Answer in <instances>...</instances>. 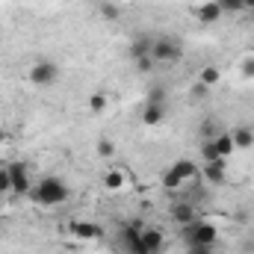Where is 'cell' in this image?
I'll list each match as a JSON object with an SVG mask.
<instances>
[{
    "instance_id": "4dcf8cb0",
    "label": "cell",
    "mask_w": 254,
    "mask_h": 254,
    "mask_svg": "<svg viewBox=\"0 0 254 254\" xmlns=\"http://www.w3.org/2000/svg\"><path fill=\"white\" fill-rule=\"evenodd\" d=\"M3 198H6V195H0V210H3Z\"/></svg>"
},
{
    "instance_id": "6da1fadb",
    "label": "cell",
    "mask_w": 254,
    "mask_h": 254,
    "mask_svg": "<svg viewBox=\"0 0 254 254\" xmlns=\"http://www.w3.org/2000/svg\"><path fill=\"white\" fill-rule=\"evenodd\" d=\"M27 198L33 204H39V207H57V204H65L71 198V190H68V184L60 175H45L39 184H33Z\"/></svg>"
},
{
    "instance_id": "ffe728a7",
    "label": "cell",
    "mask_w": 254,
    "mask_h": 254,
    "mask_svg": "<svg viewBox=\"0 0 254 254\" xmlns=\"http://www.w3.org/2000/svg\"><path fill=\"white\" fill-rule=\"evenodd\" d=\"M145 104H166V86H163V83H151Z\"/></svg>"
},
{
    "instance_id": "f1b7e54d",
    "label": "cell",
    "mask_w": 254,
    "mask_h": 254,
    "mask_svg": "<svg viewBox=\"0 0 254 254\" xmlns=\"http://www.w3.org/2000/svg\"><path fill=\"white\" fill-rule=\"evenodd\" d=\"M3 142H6V127L0 125V145H3Z\"/></svg>"
},
{
    "instance_id": "9a60e30c",
    "label": "cell",
    "mask_w": 254,
    "mask_h": 254,
    "mask_svg": "<svg viewBox=\"0 0 254 254\" xmlns=\"http://www.w3.org/2000/svg\"><path fill=\"white\" fill-rule=\"evenodd\" d=\"M213 145H216V154L222 157V160H228L237 148H234V136H231V130H219L216 136H213Z\"/></svg>"
},
{
    "instance_id": "5bb4252c",
    "label": "cell",
    "mask_w": 254,
    "mask_h": 254,
    "mask_svg": "<svg viewBox=\"0 0 254 254\" xmlns=\"http://www.w3.org/2000/svg\"><path fill=\"white\" fill-rule=\"evenodd\" d=\"M231 136H234V148L237 151H246V148L254 145V127H249V125H237L231 130Z\"/></svg>"
},
{
    "instance_id": "d4e9b609",
    "label": "cell",
    "mask_w": 254,
    "mask_h": 254,
    "mask_svg": "<svg viewBox=\"0 0 254 254\" xmlns=\"http://www.w3.org/2000/svg\"><path fill=\"white\" fill-rule=\"evenodd\" d=\"M0 195H12V178H9V169L6 166L0 169Z\"/></svg>"
},
{
    "instance_id": "d6986e66",
    "label": "cell",
    "mask_w": 254,
    "mask_h": 254,
    "mask_svg": "<svg viewBox=\"0 0 254 254\" xmlns=\"http://www.w3.org/2000/svg\"><path fill=\"white\" fill-rule=\"evenodd\" d=\"M98 15H101L104 21H119V18H122V9H119L113 0H104V3L98 6Z\"/></svg>"
},
{
    "instance_id": "30bf717a",
    "label": "cell",
    "mask_w": 254,
    "mask_h": 254,
    "mask_svg": "<svg viewBox=\"0 0 254 254\" xmlns=\"http://www.w3.org/2000/svg\"><path fill=\"white\" fill-rule=\"evenodd\" d=\"M201 178L204 181H210V184H225V178H228V160H213V163H204V169H201Z\"/></svg>"
},
{
    "instance_id": "8992f818",
    "label": "cell",
    "mask_w": 254,
    "mask_h": 254,
    "mask_svg": "<svg viewBox=\"0 0 254 254\" xmlns=\"http://www.w3.org/2000/svg\"><path fill=\"white\" fill-rule=\"evenodd\" d=\"M151 48H154V36H151V33H136L133 42L127 45V60L136 63V60H142V57H151Z\"/></svg>"
},
{
    "instance_id": "e0dca14e",
    "label": "cell",
    "mask_w": 254,
    "mask_h": 254,
    "mask_svg": "<svg viewBox=\"0 0 254 254\" xmlns=\"http://www.w3.org/2000/svg\"><path fill=\"white\" fill-rule=\"evenodd\" d=\"M125 184H127V175L122 172V169H110V172H104V190L119 192V190H125Z\"/></svg>"
},
{
    "instance_id": "ba28073f",
    "label": "cell",
    "mask_w": 254,
    "mask_h": 254,
    "mask_svg": "<svg viewBox=\"0 0 254 254\" xmlns=\"http://www.w3.org/2000/svg\"><path fill=\"white\" fill-rule=\"evenodd\" d=\"M142 246L148 249V254H163L166 252V234H163L160 228L145 225V228H142Z\"/></svg>"
},
{
    "instance_id": "277c9868",
    "label": "cell",
    "mask_w": 254,
    "mask_h": 254,
    "mask_svg": "<svg viewBox=\"0 0 254 254\" xmlns=\"http://www.w3.org/2000/svg\"><path fill=\"white\" fill-rule=\"evenodd\" d=\"M60 77H63V71H60V65L54 63V60H36V63L30 65V71H27V80L33 86H39V89L57 86Z\"/></svg>"
},
{
    "instance_id": "603a6c76",
    "label": "cell",
    "mask_w": 254,
    "mask_h": 254,
    "mask_svg": "<svg viewBox=\"0 0 254 254\" xmlns=\"http://www.w3.org/2000/svg\"><path fill=\"white\" fill-rule=\"evenodd\" d=\"M201 157H204V163H213V160H222V157L216 154V145H213V139H204V142H201Z\"/></svg>"
},
{
    "instance_id": "2e32d148",
    "label": "cell",
    "mask_w": 254,
    "mask_h": 254,
    "mask_svg": "<svg viewBox=\"0 0 254 254\" xmlns=\"http://www.w3.org/2000/svg\"><path fill=\"white\" fill-rule=\"evenodd\" d=\"M198 83H201L204 89L219 86V83H222V68H216V65H204V68L198 71Z\"/></svg>"
},
{
    "instance_id": "5b68a950",
    "label": "cell",
    "mask_w": 254,
    "mask_h": 254,
    "mask_svg": "<svg viewBox=\"0 0 254 254\" xmlns=\"http://www.w3.org/2000/svg\"><path fill=\"white\" fill-rule=\"evenodd\" d=\"M6 169H9V178H12V195L27 198L30 190H33V172H30V166L21 163V160H15V163H9Z\"/></svg>"
},
{
    "instance_id": "4316f807",
    "label": "cell",
    "mask_w": 254,
    "mask_h": 254,
    "mask_svg": "<svg viewBox=\"0 0 254 254\" xmlns=\"http://www.w3.org/2000/svg\"><path fill=\"white\" fill-rule=\"evenodd\" d=\"M240 71H243V77H246V80H254V54H252V57H246V60L240 63Z\"/></svg>"
},
{
    "instance_id": "cb8c5ba5",
    "label": "cell",
    "mask_w": 254,
    "mask_h": 254,
    "mask_svg": "<svg viewBox=\"0 0 254 254\" xmlns=\"http://www.w3.org/2000/svg\"><path fill=\"white\" fill-rule=\"evenodd\" d=\"M136 71H139V74H151V71H154V68H157V63H154V57H142V60H136Z\"/></svg>"
},
{
    "instance_id": "8fae6325",
    "label": "cell",
    "mask_w": 254,
    "mask_h": 254,
    "mask_svg": "<svg viewBox=\"0 0 254 254\" xmlns=\"http://www.w3.org/2000/svg\"><path fill=\"white\" fill-rule=\"evenodd\" d=\"M192 12H195V18H198L201 24H216V21H222V9H219L216 0H207V3H201V6H195Z\"/></svg>"
},
{
    "instance_id": "4fadbf2b",
    "label": "cell",
    "mask_w": 254,
    "mask_h": 254,
    "mask_svg": "<svg viewBox=\"0 0 254 254\" xmlns=\"http://www.w3.org/2000/svg\"><path fill=\"white\" fill-rule=\"evenodd\" d=\"M163 119H166V104H145V110H142V125L157 127V125H163Z\"/></svg>"
},
{
    "instance_id": "44dd1931",
    "label": "cell",
    "mask_w": 254,
    "mask_h": 254,
    "mask_svg": "<svg viewBox=\"0 0 254 254\" xmlns=\"http://www.w3.org/2000/svg\"><path fill=\"white\" fill-rule=\"evenodd\" d=\"M216 3H219L222 15H240V12L246 9V3H243V0H216Z\"/></svg>"
},
{
    "instance_id": "ac0fdd59",
    "label": "cell",
    "mask_w": 254,
    "mask_h": 254,
    "mask_svg": "<svg viewBox=\"0 0 254 254\" xmlns=\"http://www.w3.org/2000/svg\"><path fill=\"white\" fill-rule=\"evenodd\" d=\"M89 113L92 116H101V113H107V107H110V98H107V92H95V95H89Z\"/></svg>"
},
{
    "instance_id": "484cf974",
    "label": "cell",
    "mask_w": 254,
    "mask_h": 254,
    "mask_svg": "<svg viewBox=\"0 0 254 254\" xmlns=\"http://www.w3.org/2000/svg\"><path fill=\"white\" fill-rule=\"evenodd\" d=\"M98 154L110 160V157L116 154V145H113V139H98Z\"/></svg>"
},
{
    "instance_id": "3957f363",
    "label": "cell",
    "mask_w": 254,
    "mask_h": 254,
    "mask_svg": "<svg viewBox=\"0 0 254 254\" xmlns=\"http://www.w3.org/2000/svg\"><path fill=\"white\" fill-rule=\"evenodd\" d=\"M184 240H187V246H207V249H213V246L219 243V228H216L213 222L195 219L192 225L184 228Z\"/></svg>"
},
{
    "instance_id": "7c38bea8",
    "label": "cell",
    "mask_w": 254,
    "mask_h": 254,
    "mask_svg": "<svg viewBox=\"0 0 254 254\" xmlns=\"http://www.w3.org/2000/svg\"><path fill=\"white\" fill-rule=\"evenodd\" d=\"M169 169H172V172H175L184 184H187V181H198V178H201V169H198L192 160H175Z\"/></svg>"
},
{
    "instance_id": "9c48e42d",
    "label": "cell",
    "mask_w": 254,
    "mask_h": 254,
    "mask_svg": "<svg viewBox=\"0 0 254 254\" xmlns=\"http://www.w3.org/2000/svg\"><path fill=\"white\" fill-rule=\"evenodd\" d=\"M169 216H172V222H178L181 228H187V225H192L198 219V210H195V204H190V201H175L172 210H169Z\"/></svg>"
},
{
    "instance_id": "52a82bcc",
    "label": "cell",
    "mask_w": 254,
    "mask_h": 254,
    "mask_svg": "<svg viewBox=\"0 0 254 254\" xmlns=\"http://www.w3.org/2000/svg\"><path fill=\"white\" fill-rule=\"evenodd\" d=\"M68 234H71L74 240H80V243H92V240L101 237V228H98L95 222H83V219H77V222H68Z\"/></svg>"
},
{
    "instance_id": "83f0119b",
    "label": "cell",
    "mask_w": 254,
    "mask_h": 254,
    "mask_svg": "<svg viewBox=\"0 0 254 254\" xmlns=\"http://www.w3.org/2000/svg\"><path fill=\"white\" fill-rule=\"evenodd\" d=\"M187 254H213V249H207V246H187Z\"/></svg>"
},
{
    "instance_id": "7a4b0ae2",
    "label": "cell",
    "mask_w": 254,
    "mask_h": 254,
    "mask_svg": "<svg viewBox=\"0 0 254 254\" xmlns=\"http://www.w3.org/2000/svg\"><path fill=\"white\" fill-rule=\"evenodd\" d=\"M151 57L157 65H178L184 60V45L172 36H154V48H151Z\"/></svg>"
},
{
    "instance_id": "f546056e",
    "label": "cell",
    "mask_w": 254,
    "mask_h": 254,
    "mask_svg": "<svg viewBox=\"0 0 254 254\" xmlns=\"http://www.w3.org/2000/svg\"><path fill=\"white\" fill-rule=\"evenodd\" d=\"M246 3V9H254V0H243Z\"/></svg>"
},
{
    "instance_id": "7402d4cb",
    "label": "cell",
    "mask_w": 254,
    "mask_h": 254,
    "mask_svg": "<svg viewBox=\"0 0 254 254\" xmlns=\"http://www.w3.org/2000/svg\"><path fill=\"white\" fill-rule=\"evenodd\" d=\"M181 187H184V181H181V178H178V175H175L172 169H166V172H163V190L178 192Z\"/></svg>"
}]
</instances>
